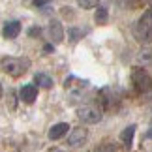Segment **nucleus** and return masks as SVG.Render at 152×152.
I'll return each mask as SVG.
<instances>
[{
    "mask_svg": "<svg viewBox=\"0 0 152 152\" xmlns=\"http://www.w3.org/2000/svg\"><path fill=\"white\" fill-rule=\"evenodd\" d=\"M49 2L51 0H34V6H36V8H47Z\"/></svg>",
    "mask_w": 152,
    "mask_h": 152,
    "instance_id": "f3484780",
    "label": "nucleus"
},
{
    "mask_svg": "<svg viewBox=\"0 0 152 152\" xmlns=\"http://www.w3.org/2000/svg\"><path fill=\"white\" fill-rule=\"evenodd\" d=\"M81 38H83V30H79V28H75V26L68 28V39L72 43H77Z\"/></svg>",
    "mask_w": 152,
    "mask_h": 152,
    "instance_id": "ddd939ff",
    "label": "nucleus"
},
{
    "mask_svg": "<svg viewBox=\"0 0 152 152\" xmlns=\"http://www.w3.org/2000/svg\"><path fill=\"white\" fill-rule=\"evenodd\" d=\"M86 137H88V130L86 128H75L68 135V145L69 147H81L86 141Z\"/></svg>",
    "mask_w": 152,
    "mask_h": 152,
    "instance_id": "423d86ee",
    "label": "nucleus"
},
{
    "mask_svg": "<svg viewBox=\"0 0 152 152\" xmlns=\"http://www.w3.org/2000/svg\"><path fill=\"white\" fill-rule=\"evenodd\" d=\"M19 34H21V23L19 21H8V23H4L2 36L6 39H15Z\"/></svg>",
    "mask_w": 152,
    "mask_h": 152,
    "instance_id": "0eeeda50",
    "label": "nucleus"
},
{
    "mask_svg": "<svg viewBox=\"0 0 152 152\" xmlns=\"http://www.w3.org/2000/svg\"><path fill=\"white\" fill-rule=\"evenodd\" d=\"M147 137L152 139V120H150V128H148V132H147Z\"/></svg>",
    "mask_w": 152,
    "mask_h": 152,
    "instance_id": "a211bd4d",
    "label": "nucleus"
},
{
    "mask_svg": "<svg viewBox=\"0 0 152 152\" xmlns=\"http://www.w3.org/2000/svg\"><path fill=\"white\" fill-rule=\"evenodd\" d=\"M2 94H4V90H2V85H0V98H2Z\"/></svg>",
    "mask_w": 152,
    "mask_h": 152,
    "instance_id": "aec40b11",
    "label": "nucleus"
},
{
    "mask_svg": "<svg viewBox=\"0 0 152 152\" xmlns=\"http://www.w3.org/2000/svg\"><path fill=\"white\" fill-rule=\"evenodd\" d=\"M150 8H152V0H150Z\"/></svg>",
    "mask_w": 152,
    "mask_h": 152,
    "instance_id": "412c9836",
    "label": "nucleus"
},
{
    "mask_svg": "<svg viewBox=\"0 0 152 152\" xmlns=\"http://www.w3.org/2000/svg\"><path fill=\"white\" fill-rule=\"evenodd\" d=\"M132 81L135 88L143 94H152V77L141 68H133L132 72Z\"/></svg>",
    "mask_w": 152,
    "mask_h": 152,
    "instance_id": "20e7f679",
    "label": "nucleus"
},
{
    "mask_svg": "<svg viewBox=\"0 0 152 152\" xmlns=\"http://www.w3.org/2000/svg\"><path fill=\"white\" fill-rule=\"evenodd\" d=\"M47 34H49V39L53 43H62L64 42V28H62V23L58 19H51L49 21V26H47Z\"/></svg>",
    "mask_w": 152,
    "mask_h": 152,
    "instance_id": "39448f33",
    "label": "nucleus"
},
{
    "mask_svg": "<svg viewBox=\"0 0 152 152\" xmlns=\"http://www.w3.org/2000/svg\"><path fill=\"white\" fill-rule=\"evenodd\" d=\"M133 36L141 43H150L152 42V8L147 10L137 19L135 26H133Z\"/></svg>",
    "mask_w": 152,
    "mask_h": 152,
    "instance_id": "f03ea898",
    "label": "nucleus"
},
{
    "mask_svg": "<svg viewBox=\"0 0 152 152\" xmlns=\"http://www.w3.org/2000/svg\"><path fill=\"white\" fill-rule=\"evenodd\" d=\"M47 152H64V150H60V148H51V150H47Z\"/></svg>",
    "mask_w": 152,
    "mask_h": 152,
    "instance_id": "6ab92c4d",
    "label": "nucleus"
},
{
    "mask_svg": "<svg viewBox=\"0 0 152 152\" xmlns=\"http://www.w3.org/2000/svg\"><path fill=\"white\" fill-rule=\"evenodd\" d=\"M19 96H21V100L25 102V103H34V102H36V98H38V86L32 85V83L30 85H23Z\"/></svg>",
    "mask_w": 152,
    "mask_h": 152,
    "instance_id": "1a4fd4ad",
    "label": "nucleus"
},
{
    "mask_svg": "<svg viewBox=\"0 0 152 152\" xmlns=\"http://www.w3.org/2000/svg\"><path fill=\"white\" fill-rule=\"evenodd\" d=\"M109 19V11L107 8H103V6H100V8L96 10V13H94V21H96V25H105Z\"/></svg>",
    "mask_w": 152,
    "mask_h": 152,
    "instance_id": "f8f14e48",
    "label": "nucleus"
},
{
    "mask_svg": "<svg viewBox=\"0 0 152 152\" xmlns=\"http://www.w3.org/2000/svg\"><path fill=\"white\" fill-rule=\"evenodd\" d=\"M0 69L10 77H21L30 69V58L26 56H4L0 60Z\"/></svg>",
    "mask_w": 152,
    "mask_h": 152,
    "instance_id": "f257e3e1",
    "label": "nucleus"
},
{
    "mask_svg": "<svg viewBox=\"0 0 152 152\" xmlns=\"http://www.w3.org/2000/svg\"><path fill=\"white\" fill-rule=\"evenodd\" d=\"M118 6H122V8H133V6H137L141 0H115Z\"/></svg>",
    "mask_w": 152,
    "mask_h": 152,
    "instance_id": "dca6fc26",
    "label": "nucleus"
},
{
    "mask_svg": "<svg viewBox=\"0 0 152 152\" xmlns=\"http://www.w3.org/2000/svg\"><path fill=\"white\" fill-rule=\"evenodd\" d=\"M68 130H69V124L68 122H56V124H53L51 126V130H49V139L51 141H58L60 137H64L68 133Z\"/></svg>",
    "mask_w": 152,
    "mask_h": 152,
    "instance_id": "6e6552de",
    "label": "nucleus"
},
{
    "mask_svg": "<svg viewBox=\"0 0 152 152\" xmlns=\"http://www.w3.org/2000/svg\"><path fill=\"white\" fill-rule=\"evenodd\" d=\"M100 0H77V6L83 10H92V8H98Z\"/></svg>",
    "mask_w": 152,
    "mask_h": 152,
    "instance_id": "4468645a",
    "label": "nucleus"
},
{
    "mask_svg": "<svg viewBox=\"0 0 152 152\" xmlns=\"http://www.w3.org/2000/svg\"><path fill=\"white\" fill-rule=\"evenodd\" d=\"M102 109L94 103H86V105H81L77 109V118L85 124H98L102 120Z\"/></svg>",
    "mask_w": 152,
    "mask_h": 152,
    "instance_id": "7ed1b4c3",
    "label": "nucleus"
},
{
    "mask_svg": "<svg viewBox=\"0 0 152 152\" xmlns=\"http://www.w3.org/2000/svg\"><path fill=\"white\" fill-rule=\"evenodd\" d=\"M94 152H116V147H115V145H111V143H103Z\"/></svg>",
    "mask_w": 152,
    "mask_h": 152,
    "instance_id": "2eb2a0df",
    "label": "nucleus"
},
{
    "mask_svg": "<svg viewBox=\"0 0 152 152\" xmlns=\"http://www.w3.org/2000/svg\"><path fill=\"white\" fill-rule=\"evenodd\" d=\"M34 83L38 86H42V88H53V85H55L47 73H36L34 75Z\"/></svg>",
    "mask_w": 152,
    "mask_h": 152,
    "instance_id": "9b49d317",
    "label": "nucleus"
},
{
    "mask_svg": "<svg viewBox=\"0 0 152 152\" xmlns=\"http://www.w3.org/2000/svg\"><path fill=\"white\" fill-rule=\"evenodd\" d=\"M135 132H137V126L135 124H130V126H126L124 130L120 132V141L126 145L128 148L133 145V137H135Z\"/></svg>",
    "mask_w": 152,
    "mask_h": 152,
    "instance_id": "9d476101",
    "label": "nucleus"
}]
</instances>
